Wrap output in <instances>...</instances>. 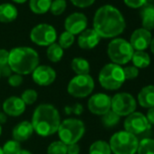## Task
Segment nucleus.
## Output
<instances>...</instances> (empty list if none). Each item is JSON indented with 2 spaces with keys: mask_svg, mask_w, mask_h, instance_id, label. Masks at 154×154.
<instances>
[{
  "mask_svg": "<svg viewBox=\"0 0 154 154\" xmlns=\"http://www.w3.org/2000/svg\"><path fill=\"white\" fill-rule=\"evenodd\" d=\"M93 26L101 38H113L124 31L126 22L116 8L105 5L95 12Z\"/></svg>",
  "mask_w": 154,
  "mask_h": 154,
  "instance_id": "f257e3e1",
  "label": "nucleus"
},
{
  "mask_svg": "<svg viewBox=\"0 0 154 154\" xmlns=\"http://www.w3.org/2000/svg\"><path fill=\"white\" fill-rule=\"evenodd\" d=\"M34 131L42 137H48L57 132L61 123L58 110L50 103L39 104L34 111L31 122Z\"/></svg>",
  "mask_w": 154,
  "mask_h": 154,
  "instance_id": "f03ea898",
  "label": "nucleus"
},
{
  "mask_svg": "<svg viewBox=\"0 0 154 154\" xmlns=\"http://www.w3.org/2000/svg\"><path fill=\"white\" fill-rule=\"evenodd\" d=\"M8 64L14 73L27 75L39 65V54L28 46L15 47L9 51Z\"/></svg>",
  "mask_w": 154,
  "mask_h": 154,
  "instance_id": "7ed1b4c3",
  "label": "nucleus"
},
{
  "mask_svg": "<svg viewBox=\"0 0 154 154\" xmlns=\"http://www.w3.org/2000/svg\"><path fill=\"white\" fill-rule=\"evenodd\" d=\"M60 140L66 145L77 143L85 135V126L83 121L76 118H68L61 122L58 128Z\"/></svg>",
  "mask_w": 154,
  "mask_h": 154,
  "instance_id": "20e7f679",
  "label": "nucleus"
},
{
  "mask_svg": "<svg viewBox=\"0 0 154 154\" xmlns=\"http://www.w3.org/2000/svg\"><path fill=\"white\" fill-rule=\"evenodd\" d=\"M98 79L103 88L109 91L117 90L125 82L123 68L112 63H107L101 69Z\"/></svg>",
  "mask_w": 154,
  "mask_h": 154,
  "instance_id": "39448f33",
  "label": "nucleus"
},
{
  "mask_svg": "<svg viewBox=\"0 0 154 154\" xmlns=\"http://www.w3.org/2000/svg\"><path fill=\"white\" fill-rule=\"evenodd\" d=\"M109 145L113 154H135L139 141L135 135L121 131L111 137Z\"/></svg>",
  "mask_w": 154,
  "mask_h": 154,
  "instance_id": "423d86ee",
  "label": "nucleus"
},
{
  "mask_svg": "<svg viewBox=\"0 0 154 154\" xmlns=\"http://www.w3.org/2000/svg\"><path fill=\"white\" fill-rule=\"evenodd\" d=\"M134 50L131 44L123 38L112 40L107 48V54L112 63L122 65L131 60Z\"/></svg>",
  "mask_w": 154,
  "mask_h": 154,
  "instance_id": "0eeeda50",
  "label": "nucleus"
},
{
  "mask_svg": "<svg viewBox=\"0 0 154 154\" xmlns=\"http://www.w3.org/2000/svg\"><path fill=\"white\" fill-rule=\"evenodd\" d=\"M94 89V81L90 74L75 75L68 84L67 92L75 98H85Z\"/></svg>",
  "mask_w": 154,
  "mask_h": 154,
  "instance_id": "6e6552de",
  "label": "nucleus"
},
{
  "mask_svg": "<svg viewBox=\"0 0 154 154\" xmlns=\"http://www.w3.org/2000/svg\"><path fill=\"white\" fill-rule=\"evenodd\" d=\"M57 33L55 28L49 24H39L30 32V39L39 46H49L55 43Z\"/></svg>",
  "mask_w": 154,
  "mask_h": 154,
  "instance_id": "1a4fd4ad",
  "label": "nucleus"
},
{
  "mask_svg": "<svg viewBox=\"0 0 154 154\" xmlns=\"http://www.w3.org/2000/svg\"><path fill=\"white\" fill-rule=\"evenodd\" d=\"M137 103L133 96L128 93L116 94L111 101V110L119 116H128L134 112Z\"/></svg>",
  "mask_w": 154,
  "mask_h": 154,
  "instance_id": "9d476101",
  "label": "nucleus"
},
{
  "mask_svg": "<svg viewBox=\"0 0 154 154\" xmlns=\"http://www.w3.org/2000/svg\"><path fill=\"white\" fill-rule=\"evenodd\" d=\"M125 131L130 132L133 135L143 133L149 129V123L145 115L141 112H132L124 121Z\"/></svg>",
  "mask_w": 154,
  "mask_h": 154,
  "instance_id": "9b49d317",
  "label": "nucleus"
},
{
  "mask_svg": "<svg viewBox=\"0 0 154 154\" xmlns=\"http://www.w3.org/2000/svg\"><path fill=\"white\" fill-rule=\"evenodd\" d=\"M112 98L103 93L95 94L92 95L88 101L89 111L96 115H103L111 110Z\"/></svg>",
  "mask_w": 154,
  "mask_h": 154,
  "instance_id": "f8f14e48",
  "label": "nucleus"
},
{
  "mask_svg": "<svg viewBox=\"0 0 154 154\" xmlns=\"http://www.w3.org/2000/svg\"><path fill=\"white\" fill-rule=\"evenodd\" d=\"M88 20L85 14L83 13H72L69 15L64 21L65 31L71 33L72 35H80L87 27Z\"/></svg>",
  "mask_w": 154,
  "mask_h": 154,
  "instance_id": "ddd939ff",
  "label": "nucleus"
},
{
  "mask_svg": "<svg viewBox=\"0 0 154 154\" xmlns=\"http://www.w3.org/2000/svg\"><path fill=\"white\" fill-rule=\"evenodd\" d=\"M32 78L36 85L48 86L54 82L56 72L49 65H38L32 72Z\"/></svg>",
  "mask_w": 154,
  "mask_h": 154,
  "instance_id": "4468645a",
  "label": "nucleus"
},
{
  "mask_svg": "<svg viewBox=\"0 0 154 154\" xmlns=\"http://www.w3.org/2000/svg\"><path fill=\"white\" fill-rule=\"evenodd\" d=\"M151 34L149 31L144 28L136 29L131 35L130 44L133 50L136 51H144L147 49L151 42Z\"/></svg>",
  "mask_w": 154,
  "mask_h": 154,
  "instance_id": "2eb2a0df",
  "label": "nucleus"
},
{
  "mask_svg": "<svg viewBox=\"0 0 154 154\" xmlns=\"http://www.w3.org/2000/svg\"><path fill=\"white\" fill-rule=\"evenodd\" d=\"M26 105L20 97L11 96L6 99L3 103V111L8 116L17 117L23 114L26 111Z\"/></svg>",
  "mask_w": 154,
  "mask_h": 154,
  "instance_id": "dca6fc26",
  "label": "nucleus"
},
{
  "mask_svg": "<svg viewBox=\"0 0 154 154\" xmlns=\"http://www.w3.org/2000/svg\"><path fill=\"white\" fill-rule=\"evenodd\" d=\"M101 37L96 33V31L93 29H85L83 31L77 39V43L80 48L85 50H90L94 48L100 43Z\"/></svg>",
  "mask_w": 154,
  "mask_h": 154,
  "instance_id": "f3484780",
  "label": "nucleus"
},
{
  "mask_svg": "<svg viewBox=\"0 0 154 154\" xmlns=\"http://www.w3.org/2000/svg\"><path fill=\"white\" fill-rule=\"evenodd\" d=\"M34 133V128L30 122L28 121H23L17 123L13 131H12V137L13 140L22 142L27 140Z\"/></svg>",
  "mask_w": 154,
  "mask_h": 154,
  "instance_id": "a211bd4d",
  "label": "nucleus"
},
{
  "mask_svg": "<svg viewBox=\"0 0 154 154\" xmlns=\"http://www.w3.org/2000/svg\"><path fill=\"white\" fill-rule=\"evenodd\" d=\"M138 102L144 108L154 107V85L143 87L138 94Z\"/></svg>",
  "mask_w": 154,
  "mask_h": 154,
  "instance_id": "6ab92c4d",
  "label": "nucleus"
},
{
  "mask_svg": "<svg viewBox=\"0 0 154 154\" xmlns=\"http://www.w3.org/2000/svg\"><path fill=\"white\" fill-rule=\"evenodd\" d=\"M18 16L17 8L10 3H3L0 5V22L11 23L17 19Z\"/></svg>",
  "mask_w": 154,
  "mask_h": 154,
  "instance_id": "aec40b11",
  "label": "nucleus"
},
{
  "mask_svg": "<svg viewBox=\"0 0 154 154\" xmlns=\"http://www.w3.org/2000/svg\"><path fill=\"white\" fill-rule=\"evenodd\" d=\"M142 28L150 32L154 29V6L147 5L143 6L140 11Z\"/></svg>",
  "mask_w": 154,
  "mask_h": 154,
  "instance_id": "412c9836",
  "label": "nucleus"
},
{
  "mask_svg": "<svg viewBox=\"0 0 154 154\" xmlns=\"http://www.w3.org/2000/svg\"><path fill=\"white\" fill-rule=\"evenodd\" d=\"M71 68L76 73V75L89 74L90 63L83 57H75L71 62Z\"/></svg>",
  "mask_w": 154,
  "mask_h": 154,
  "instance_id": "4be33fe9",
  "label": "nucleus"
},
{
  "mask_svg": "<svg viewBox=\"0 0 154 154\" xmlns=\"http://www.w3.org/2000/svg\"><path fill=\"white\" fill-rule=\"evenodd\" d=\"M52 0H30L29 8L34 14L43 15L50 10Z\"/></svg>",
  "mask_w": 154,
  "mask_h": 154,
  "instance_id": "5701e85b",
  "label": "nucleus"
},
{
  "mask_svg": "<svg viewBox=\"0 0 154 154\" xmlns=\"http://www.w3.org/2000/svg\"><path fill=\"white\" fill-rule=\"evenodd\" d=\"M131 61L133 63V66L139 68H146L150 63L149 55L144 51H136L133 53L131 57Z\"/></svg>",
  "mask_w": 154,
  "mask_h": 154,
  "instance_id": "b1692460",
  "label": "nucleus"
},
{
  "mask_svg": "<svg viewBox=\"0 0 154 154\" xmlns=\"http://www.w3.org/2000/svg\"><path fill=\"white\" fill-rule=\"evenodd\" d=\"M46 55L49 61L53 63H58L63 56V49L57 43H54L48 46L46 50Z\"/></svg>",
  "mask_w": 154,
  "mask_h": 154,
  "instance_id": "393cba45",
  "label": "nucleus"
},
{
  "mask_svg": "<svg viewBox=\"0 0 154 154\" xmlns=\"http://www.w3.org/2000/svg\"><path fill=\"white\" fill-rule=\"evenodd\" d=\"M89 154H112V150L108 142L104 140H96L90 146Z\"/></svg>",
  "mask_w": 154,
  "mask_h": 154,
  "instance_id": "a878e982",
  "label": "nucleus"
},
{
  "mask_svg": "<svg viewBox=\"0 0 154 154\" xmlns=\"http://www.w3.org/2000/svg\"><path fill=\"white\" fill-rule=\"evenodd\" d=\"M120 119H121V116H119L114 112L110 110L109 112H107L105 114L103 115L102 122H103L104 127H106V128H112V127L116 126L119 123Z\"/></svg>",
  "mask_w": 154,
  "mask_h": 154,
  "instance_id": "bb28decb",
  "label": "nucleus"
},
{
  "mask_svg": "<svg viewBox=\"0 0 154 154\" xmlns=\"http://www.w3.org/2000/svg\"><path fill=\"white\" fill-rule=\"evenodd\" d=\"M138 154H154V140L152 139H144L139 142Z\"/></svg>",
  "mask_w": 154,
  "mask_h": 154,
  "instance_id": "cd10ccee",
  "label": "nucleus"
},
{
  "mask_svg": "<svg viewBox=\"0 0 154 154\" xmlns=\"http://www.w3.org/2000/svg\"><path fill=\"white\" fill-rule=\"evenodd\" d=\"M47 154H67V145L61 140L53 141L47 148Z\"/></svg>",
  "mask_w": 154,
  "mask_h": 154,
  "instance_id": "c85d7f7f",
  "label": "nucleus"
},
{
  "mask_svg": "<svg viewBox=\"0 0 154 154\" xmlns=\"http://www.w3.org/2000/svg\"><path fill=\"white\" fill-rule=\"evenodd\" d=\"M73 43H74V35H72L71 33L64 31L60 35L58 45L63 49H67V48L71 47L73 45Z\"/></svg>",
  "mask_w": 154,
  "mask_h": 154,
  "instance_id": "c756f323",
  "label": "nucleus"
},
{
  "mask_svg": "<svg viewBox=\"0 0 154 154\" xmlns=\"http://www.w3.org/2000/svg\"><path fill=\"white\" fill-rule=\"evenodd\" d=\"M20 98L23 100L26 105H32L36 102L38 98V94L34 89H26L22 93Z\"/></svg>",
  "mask_w": 154,
  "mask_h": 154,
  "instance_id": "7c9ffc66",
  "label": "nucleus"
},
{
  "mask_svg": "<svg viewBox=\"0 0 154 154\" xmlns=\"http://www.w3.org/2000/svg\"><path fill=\"white\" fill-rule=\"evenodd\" d=\"M2 149L4 154H17L21 149V145L20 142L15 140H10L3 145Z\"/></svg>",
  "mask_w": 154,
  "mask_h": 154,
  "instance_id": "2f4dec72",
  "label": "nucleus"
},
{
  "mask_svg": "<svg viewBox=\"0 0 154 154\" xmlns=\"http://www.w3.org/2000/svg\"><path fill=\"white\" fill-rule=\"evenodd\" d=\"M66 7L67 4L65 0H54L50 7V12L54 16H60L65 11Z\"/></svg>",
  "mask_w": 154,
  "mask_h": 154,
  "instance_id": "473e14b6",
  "label": "nucleus"
},
{
  "mask_svg": "<svg viewBox=\"0 0 154 154\" xmlns=\"http://www.w3.org/2000/svg\"><path fill=\"white\" fill-rule=\"evenodd\" d=\"M84 112V107L80 103H74L72 106H65L64 107V113L67 115L74 114V115H80Z\"/></svg>",
  "mask_w": 154,
  "mask_h": 154,
  "instance_id": "72a5a7b5",
  "label": "nucleus"
},
{
  "mask_svg": "<svg viewBox=\"0 0 154 154\" xmlns=\"http://www.w3.org/2000/svg\"><path fill=\"white\" fill-rule=\"evenodd\" d=\"M123 73L125 80H132L139 75V69L133 65L126 66L125 68H123Z\"/></svg>",
  "mask_w": 154,
  "mask_h": 154,
  "instance_id": "f704fd0d",
  "label": "nucleus"
},
{
  "mask_svg": "<svg viewBox=\"0 0 154 154\" xmlns=\"http://www.w3.org/2000/svg\"><path fill=\"white\" fill-rule=\"evenodd\" d=\"M23 76L17 73H13L8 77V85L12 87H18L23 84Z\"/></svg>",
  "mask_w": 154,
  "mask_h": 154,
  "instance_id": "c9c22d12",
  "label": "nucleus"
},
{
  "mask_svg": "<svg viewBox=\"0 0 154 154\" xmlns=\"http://www.w3.org/2000/svg\"><path fill=\"white\" fill-rule=\"evenodd\" d=\"M125 5L131 8H139L146 5L148 0H123Z\"/></svg>",
  "mask_w": 154,
  "mask_h": 154,
  "instance_id": "e433bc0d",
  "label": "nucleus"
},
{
  "mask_svg": "<svg viewBox=\"0 0 154 154\" xmlns=\"http://www.w3.org/2000/svg\"><path fill=\"white\" fill-rule=\"evenodd\" d=\"M95 0H71V2L73 6L80 8H85L90 6H92L94 3Z\"/></svg>",
  "mask_w": 154,
  "mask_h": 154,
  "instance_id": "4c0bfd02",
  "label": "nucleus"
},
{
  "mask_svg": "<svg viewBox=\"0 0 154 154\" xmlns=\"http://www.w3.org/2000/svg\"><path fill=\"white\" fill-rule=\"evenodd\" d=\"M9 52L6 49L0 48V66L8 63Z\"/></svg>",
  "mask_w": 154,
  "mask_h": 154,
  "instance_id": "58836bf2",
  "label": "nucleus"
},
{
  "mask_svg": "<svg viewBox=\"0 0 154 154\" xmlns=\"http://www.w3.org/2000/svg\"><path fill=\"white\" fill-rule=\"evenodd\" d=\"M0 73H1V76L4 77H9L11 74H13V71L10 68L9 64H5V65H1L0 66Z\"/></svg>",
  "mask_w": 154,
  "mask_h": 154,
  "instance_id": "ea45409f",
  "label": "nucleus"
},
{
  "mask_svg": "<svg viewBox=\"0 0 154 154\" xmlns=\"http://www.w3.org/2000/svg\"><path fill=\"white\" fill-rule=\"evenodd\" d=\"M80 153V146L78 143H73L67 145V154H79Z\"/></svg>",
  "mask_w": 154,
  "mask_h": 154,
  "instance_id": "a19ab883",
  "label": "nucleus"
},
{
  "mask_svg": "<svg viewBox=\"0 0 154 154\" xmlns=\"http://www.w3.org/2000/svg\"><path fill=\"white\" fill-rule=\"evenodd\" d=\"M146 118L149 124H154V107H151L148 110Z\"/></svg>",
  "mask_w": 154,
  "mask_h": 154,
  "instance_id": "79ce46f5",
  "label": "nucleus"
},
{
  "mask_svg": "<svg viewBox=\"0 0 154 154\" xmlns=\"http://www.w3.org/2000/svg\"><path fill=\"white\" fill-rule=\"evenodd\" d=\"M7 121H8V115L5 112H0V125L6 123Z\"/></svg>",
  "mask_w": 154,
  "mask_h": 154,
  "instance_id": "37998d69",
  "label": "nucleus"
},
{
  "mask_svg": "<svg viewBox=\"0 0 154 154\" xmlns=\"http://www.w3.org/2000/svg\"><path fill=\"white\" fill-rule=\"evenodd\" d=\"M17 154H33V153H32L31 151L27 150V149H21L19 150V152H18Z\"/></svg>",
  "mask_w": 154,
  "mask_h": 154,
  "instance_id": "c03bdc74",
  "label": "nucleus"
},
{
  "mask_svg": "<svg viewBox=\"0 0 154 154\" xmlns=\"http://www.w3.org/2000/svg\"><path fill=\"white\" fill-rule=\"evenodd\" d=\"M149 46H150V50H151L152 54H154V37L151 39V42H150V45H149Z\"/></svg>",
  "mask_w": 154,
  "mask_h": 154,
  "instance_id": "a18cd8bd",
  "label": "nucleus"
},
{
  "mask_svg": "<svg viewBox=\"0 0 154 154\" xmlns=\"http://www.w3.org/2000/svg\"><path fill=\"white\" fill-rule=\"evenodd\" d=\"M15 3H17V4H23V3H26L27 0H12Z\"/></svg>",
  "mask_w": 154,
  "mask_h": 154,
  "instance_id": "49530a36",
  "label": "nucleus"
},
{
  "mask_svg": "<svg viewBox=\"0 0 154 154\" xmlns=\"http://www.w3.org/2000/svg\"><path fill=\"white\" fill-rule=\"evenodd\" d=\"M1 134H2V126L0 125V136H1Z\"/></svg>",
  "mask_w": 154,
  "mask_h": 154,
  "instance_id": "de8ad7c7",
  "label": "nucleus"
},
{
  "mask_svg": "<svg viewBox=\"0 0 154 154\" xmlns=\"http://www.w3.org/2000/svg\"><path fill=\"white\" fill-rule=\"evenodd\" d=\"M0 154H4L3 149H2V148H1V147H0Z\"/></svg>",
  "mask_w": 154,
  "mask_h": 154,
  "instance_id": "09e8293b",
  "label": "nucleus"
},
{
  "mask_svg": "<svg viewBox=\"0 0 154 154\" xmlns=\"http://www.w3.org/2000/svg\"><path fill=\"white\" fill-rule=\"evenodd\" d=\"M0 78H1V73H0Z\"/></svg>",
  "mask_w": 154,
  "mask_h": 154,
  "instance_id": "8fccbe9b",
  "label": "nucleus"
}]
</instances>
